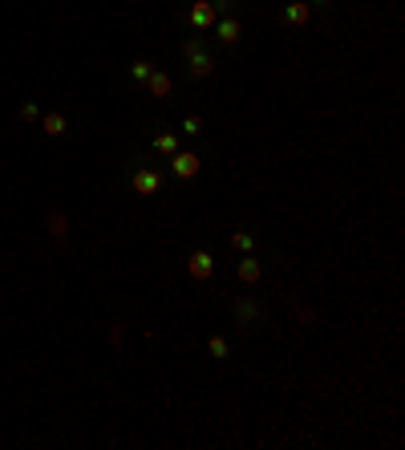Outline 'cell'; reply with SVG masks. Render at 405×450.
Masks as SVG:
<instances>
[{"label": "cell", "instance_id": "obj_15", "mask_svg": "<svg viewBox=\"0 0 405 450\" xmlns=\"http://www.w3.org/2000/svg\"><path fill=\"white\" fill-rule=\"evenodd\" d=\"M207 353L219 357V361H227V357H231V345H227V337H219V332H215V337H207Z\"/></svg>", "mask_w": 405, "mask_h": 450}, {"label": "cell", "instance_id": "obj_18", "mask_svg": "<svg viewBox=\"0 0 405 450\" xmlns=\"http://www.w3.org/2000/svg\"><path fill=\"white\" fill-rule=\"evenodd\" d=\"M235 4H239V0H211L215 17H231V13H235Z\"/></svg>", "mask_w": 405, "mask_h": 450}, {"label": "cell", "instance_id": "obj_16", "mask_svg": "<svg viewBox=\"0 0 405 450\" xmlns=\"http://www.w3.org/2000/svg\"><path fill=\"white\" fill-rule=\"evenodd\" d=\"M231 248L243 256V252H256L260 243H256V236H251V232H231Z\"/></svg>", "mask_w": 405, "mask_h": 450}, {"label": "cell", "instance_id": "obj_5", "mask_svg": "<svg viewBox=\"0 0 405 450\" xmlns=\"http://www.w3.org/2000/svg\"><path fill=\"white\" fill-rule=\"evenodd\" d=\"M199 170H203V154H195V150H174V154H170V175H174V179L187 183V179H195Z\"/></svg>", "mask_w": 405, "mask_h": 450}, {"label": "cell", "instance_id": "obj_8", "mask_svg": "<svg viewBox=\"0 0 405 450\" xmlns=\"http://www.w3.org/2000/svg\"><path fill=\"white\" fill-rule=\"evenodd\" d=\"M183 17H187V21L199 29V33H211V24L219 21V17H215V8H211V0H195V4L187 8V13H183Z\"/></svg>", "mask_w": 405, "mask_h": 450}, {"label": "cell", "instance_id": "obj_6", "mask_svg": "<svg viewBox=\"0 0 405 450\" xmlns=\"http://www.w3.org/2000/svg\"><path fill=\"white\" fill-rule=\"evenodd\" d=\"M130 191L134 195H158L163 191V175L154 170V166H134V175H130Z\"/></svg>", "mask_w": 405, "mask_h": 450}, {"label": "cell", "instance_id": "obj_17", "mask_svg": "<svg viewBox=\"0 0 405 450\" xmlns=\"http://www.w3.org/2000/svg\"><path fill=\"white\" fill-rule=\"evenodd\" d=\"M150 70H154V65H150V61H142V57H138V61L130 65V81H134V86H146V77H150Z\"/></svg>", "mask_w": 405, "mask_h": 450}, {"label": "cell", "instance_id": "obj_11", "mask_svg": "<svg viewBox=\"0 0 405 450\" xmlns=\"http://www.w3.org/2000/svg\"><path fill=\"white\" fill-rule=\"evenodd\" d=\"M49 236L57 239V243H65V236H69V219H65V211H49Z\"/></svg>", "mask_w": 405, "mask_h": 450}, {"label": "cell", "instance_id": "obj_19", "mask_svg": "<svg viewBox=\"0 0 405 450\" xmlns=\"http://www.w3.org/2000/svg\"><path fill=\"white\" fill-rule=\"evenodd\" d=\"M21 118L24 122H41V110H37L33 102H24V106H21Z\"/></svg>", "mask_w": 405, "mask_h": 450}, {"label": "cell", "instance_id": "obj_20", "mask_svg": "<svg viewBox=\"0 0 405 450\" xmlns=\"http://www.w3.org/2000/svg\"><path fill=\"white\" fill-rule=\"evenodd\" d=\"M308 8H312V13H316V8L324 13V8H333V0H308Z\"/></svg>", "mask_w": 405, "mask_h": 450}, {"label": "cell", "instance_id": "obj_14", "mask_svg": "<svg viewBox=\"0 0 405 450\" xmlns=\"http://www.w3.org/2000/svg\"><path fill=\"white\" fill-rule=\"evenodd\" d=\"M150 146H154V154H167L170 159V154L179 150V134H154V143Z\"/></svg>", "mask_w": 405, "mask_h": 450}, {"label": "cell", "instance_id": "obj_3", "mask_svg": "<svg viewBox=\"0 0 405 450\" xmlns=\"http://www.w3.org/2000/svg\"><path fill=\"white\" fill-rule=\"evenodd\" d=\"M187 276H191L195 284H207L215 276V252L211 248H195L191 256H187Z\"/></svg>", "mask_w": 405, "mask_h": 450}, {"label": "cell", "instance_id": "obj_12", "mask_svg": "<svg viewBox=\"0 0 405 450\" xmlns=\"http://www.w3.org/2000/svg\"><path fill=\"white\" fill-rule=\"evenodd\" d=\"M41 130H45L49 138H61L69 130V122H65V114H41Z\"/></svg>", "mask_w": 405, "mask_h": 450}, {"label": "cell", "instance_id": "obj_13", "mask_svg": "<svg viewBox=\"0 0 405 450\" xmlns=\"http://www.w3.org/2000/svg\"><path fill=\"white\" fill-rule=\"evenodd\" d=\"M183 134H187V138H203V134H207L203 114H187V118H183Z\"/></svg>", "mask_w": 405, "mask_h": 450}, {"label": "cell", "instance_id": "obj_10", "mask_svg": "<svg viewBox=\"0 0 405 450\" xmlns=\"http://www.w3.org/2000/svg\"><path fill=\"white\" fill-rule=\"evenodd\" d=\"M170 90H174V81H170V73L163 70H150V77H146V94L150 97H158V102H167Z\"/></svg>", "mask_w": 405, "mask_h": 450}, {"label": "cell", "instance_id": "obj_1", "mask_svg": "<svg viewBox=\"0 0 405 450\" xmlns=\"http://www.w3.org/2000/svg\"><path fill=\"white\" fill-rule=\"evenodd\" d=\"M179 57L187 61V77H195V81H207L215 73V65H219V57L211 49V33H191L179 45Z\"/></svg>", "mask_w": 405, "mask_h": 450}, {"label": "cell", "instance_id": "obj_9", "mask_svg": "<svg viewBox=\"0 0 405 450\" xmlns=\"http://www.w3.org/2000/svg\"><path fill=\"white\" fill-rule=\"evenodd\" d=\"M280 21H284V24H292V29H304V24L312 21L308 0H288L284 8H280Z\"/></svg>", "mask_w": 405, "mask_h": 450}, {"label": "cell", "instance_id": "obj_4", "mask_svg": "<svg viewBox=\"0 0 405 450\" xmlns=\"http://www.w3.org/2000/svg\"><path fill=\"white\" fill-rule=\"evenodd\" d=\"M239 37H243V21H239V17H219V21L211 24V45L235 49Z\"/></svg>", "mask_w": 405, "mask_h": 450}, {"label": "cell", "instance_id": "obj_7", "mask_svg": "<svg viewBox=\"0 0 405 450\" xmlns=\"http://www.w3.org/2000/svg\"><path fill=\"white\" fill-rule=\"evenodd\" d=\"M235 280L239 284H260L263 280V260L256 252H243V260L235 264Z\"/></svg>", "mask_w": 405, "mask_h": 450}, {"label": "cell", "instance_id": "obj_2", "mask_svg": "<svg viewBox=\"0 0 405 450\" xmlns=\"http://www.w3.org/2000/svg\"><path fill=\"white\" fill-rule=\"evenodd\" d=\"M231 321H235L239 332L263 329V321H267V308H263V300H256V296H235V300H231Z\"/></svg>", "mask_w": 405, "mask_h": 450}]
</instances>
